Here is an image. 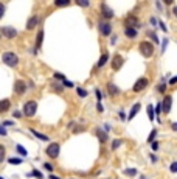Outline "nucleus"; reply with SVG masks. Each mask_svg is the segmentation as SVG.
<instances>
[{
	"label": "nucleus",
	"mask_w": 177,
	"mask_h": 179,
	"mask_svg": "<svg viewBox=\"0 0 177 179\" xmlns=\"http://www.w3.org/2000/svg\"><path fill=\"white\" fill-rule=\"evenodd\" d=\"M2 61H3L6 66H10V67H16L17 63H19V58H17V55H16V53H12V52H6V53H3Z\"/></svg>",
	"instance_id": "nucleus-1"
},
{
	"label": "nucleus",
	"mask_w": 177,
	"mask_h": 179,
	"mask_svg": "<svg viewBox=\"0 0 177 179\" xmlns=\"http://www.w3.org/2000/svg\"><path fill=\"white\" fill-rule=\"evenodd\" d=\"M140 52L145 58H151L154 55V45L148 41H143V42H140Z\"/></svg>",
	"instance_id": "nucleus-2"
},
{
	"label": "nucleus",
	"mask_w": 177,
	"mask_h": 179,
	"mask_svg": "<svg viewBox=\"0 0 177 179\" xmlns=\"http://www.w3.org/2000/svg\"><path fill=\"white\" fill-rule=\"evenodd\" d=\"M36 111H37V103H36L34 100L26 101L25 105H23V114H25L26 117H33V115L36 114Z\"/></svg>",
	"instance_id": "nucleus-3"
},
{
	"label": "nucleus",
	"mask_w": 177,
	"mask_h": 179,
	"mask_svg": "<svg viewBox=\"0 0 177 179\" xmlns=\"http://www.w3.org/2000/svg\"><path fill=\"white\" fill-rule=\"evenodd\" d=\"M59 143H50L48 147H47V150H45V153L48 154L51 159H56V157L59 156Z\"/></svg>",
	"instance_id": "nucleus-4"
},
{
	"label": "nucleus",
	"mask_w": 177,
	"mask_h": 179,
	"mask_svg": "<svg viewBox=\"0 0 177 179\" xmlns=\"http://www.w3.org/2000/svg\"><path fill=\"white\" fill-rule=\"evenodd\" d=\"M98 28H99V33L103 34V36H109V34L112 33V27H110V24H109V22H106V20L99 22Z\"/></svg>",
	"instance_id": "nucleus-5"
},
{
	"label": "nucleus",
	"mask_w": 177,
	"mask_h": 179,
	"mask_svg": "<svg viewBox=\"0 0 177 179\" xmlns=\"http://www.w3.org/2000/svg\"><path fill=\"white\" fill-rule=\"evenodd\" d=\"M2 34L5 38H8V39H12V38H16V28H12V27H2Z\"/></svg>",
	"instance_id": "nucleus-6"
},
{
	"label": "nucleus",
	"mask_w": 177,
	"mask_h": 179,
	"mask_svg": "<svg viewBox=\"0 0 177 179\" xmlns=\"http://www.w3.org/2000/svg\"><path fill=\"white\" fill-rule=\"evenodd\" d=\"M124 63V59L120 56V55H113V58H112V69L113 70H120L121 66H123Z\"/></svg>",
	"instance_id": "nucleus-7"
},
{
	"label": "nucleus",
	"mask_w": 177,
	"mask_h": 179,
	"mask_svg": "<svg viewBox=\"0 0 177 179\" xmlns=\"http://www.w3.org/2000/svg\"><path fill=\"white\" fill-rule=\"evenodd\" d=\"M148 84H149L148 78H140V80L134 84V91H135V92H141V91H143V89H145Z\"/></svg>",
	"instance_id": "nucleus-8"
},
{
	"label": "nucleus",
	"mask_w": 177,
	"mask_h": 179,
	"mask_svg": "<svg viewBox=\"0 0 177 179\" xmlns=\"http://www.w3.org/2000/svg\"><path fill=\"white\" fill-rule=\"evenodd\" d=\"M171 103H173V98L171 95H165V98H163L162 101V106H163V112L168 114L169 111H171Z\"/></svg>",
	"instance_id": "nucleus-9"
},
{
	"label": "nucleus",
	"mask_w": 177,
	"mask_h": 179,
	"mask_svg": "<svg viewBox=\"0 0 177 179\" xmlns=\"http://www.w3.org/2000/svg\"><path fill=\"white\" fill-rule=\"evenodd\" d=\"M14 91L17 95H23L25 91H26V84H25V81H16V84H14Z\"/></svg>",
	"instance_id": "nucleus-10"
},
{
	"label": "nucleus",
	"mask_w": 177,
	"mask_h": 179,
	"mask_svg": "<svg viewBox=\"0 0 177 179\" xmlns=\"http://www.w3.org/2000/svg\"><path fill=\"white\" fill-rule=\"evenodd\" d=\"M101 13H103V16L106 17V19H112L113 17V11L109 8V6L106 5V3H103L101 5Z\"/></svg>",
	"instance_id": "nucleus-11"
},
{
	"label": "nucleus",
	"mask_w": 177,
	"mask_h": 179,
	"mask_svg": "<svg viewBox=\"0 0 177 179\" xmlns=\"http://www.w3.org/2000/svg\"><path fill=\"white\" fill-rule=\"evenodd\" d=\"M107 92L110 94L112 97H115V95H118V92H120V91H118V87L115 86L113 83H109V84H107Z\"/></svg>",
	"instance_id": "nucleus-12"
},
{
	"label": "nucleus",
	"mask_w": 177,
	"mask_h": 179,
	"mask_svg": "<svg viewBox=\"0 0 177 179\" xmlns=\"http://www.w3.org/2000/svg\"><path fill=\"white\" fill-rule=\"evenodd\" d=\"M95 133H97V137L99 139V142H101V143L107 142V139H109V137H107V133H104V131H101V129H97Z\"/></svg>",
	"instance_id": "nucleus-13"
},
{
	"label": "nucleus",
	"mask_w": 177,
	"mask_h": 179,
	"mask_svg": "<svg viewBox=\"0 0 177 179\" xmlns=\"http://www.w3.org/2000/svg\"><path fill=\"white\" fill-rule=\"evenodd\" d=\"M37 24H39V19H37L36 16H34V17H31V19L28 20V24H26V30H33Z\"/></svg>",
	"instance_id": "nucleus-14"
},
{
	"label": "nucleus",
	"mask_w": 177,
	"mask_h": 179,
	"mask_svg": "<svg viewBox=\"0 0 177 179\" xmlns=\"http://www.w3.org/2000/svg\"><path fill=\"white\" fill-rule=\"evenodd\" d=\"M126 25H127V27H132V28H134L135 25H138V19L134 17V16H129V17L126 19Z\"/></svg>",
	"instance_id": "nucleus-15"
},
{
	"label": "nucleus",
	"mask_w": 177,
	"mask_h": 179,
	"mask_svg": "<svg viewBox=\"0 0 177 179\" xmlns=\"http://www.w3.org/2000/svg\"><path fill=\"white\" fill-rule=\"evenodd\" d=\"M124 33H126V36H127V38H131V39L137 36V30L132 28V27H127V28L124 30Z\"/></svg>",
	"instance_id": "nucleus-16"
},
{
	"label": "nucleus",
	"mask_w": 177,
	"mask_h": 179,
	"mask_svg": "<svg viewBox=\"0 0 177 179\" xmlns=\"http://www.w3.org/2000/svg\"><path fill=\"white\" fill-rule=\"evenodd\" d=\"M138 111H140V105L137 103V105H134V106H132V109H131V114H129V120H132L134 117L138 114Z\"/></svg>",
	"instance_id": "nucleus-17"
},
{
	"label": "nucleus",
	"mask_w": 177,
	"mask_h": 179,
	"mask_svg": "<svg viewBox=\"0 0 177 179\" xmlns=\"http://www.w3.org/2000/svg\"><path fill=\"white\" fill-rule=\"evenodd\" d=\"M42 41H44V31H39L37 38H36V49H40V47H42Z\"/></svg>",
	"instance_id": "nucleus-18"
},
{
	"label": "nucleus",
	"mask_w": 177,
	"mask_h": 179,
	"mask_svg": "<svg viewBox=\"0 0 177 179\" xmlns=\"http://www.w3.org/2000/svg\"><path fill=\"white\" fill-rule=\"evenodd\" d=\"M8 109H10V100H2V108H0L2 114H5Z\"/></svg>",
	"instance_id": "nucleus-19"
},
{
	"label": "nucleus",
	"mask_w": 177,
	"mask_h": 179,
	"mask_svg": "<svg viewBox=\"0 0 177 179\" xmlns=\"http://www.w3.org/2000/svg\"><path fill=\"white\" fill-rule=\"evenodd\" d=\"M107 59H109L107 53H103V55H101V58H99V61H98V67H103L107 63Z\"/></svg>",
	"instance_id": "nucleus-20"
},
{
	"label": "nucleus",
	"mask_w": 177,
	"mask_h": 179,
	"mask_svg": "<svg viewBox=\"0 0 177 179\" xmlns=\"http://www.w3.org/2000/svg\"><path fill=\"white\" fill-rule=\"evenodd\" d=\"M31 133H33V134H34V136L37 137V139H40V140H45V142H47V140H48V137H47V136H44V134H40V133H37V131H36V129H31Z\"/></svg>",
	"instance_id": "nucleus-21"
},
{
	"label": "nucleus",
	"mask_w": 177,
	"mask_h": 179,
	"mask_svg": "<svg viewBox=\"0 0 177 179\" xmlns=\"http://www.w3.org/2000/svg\"><path fill=\"white\" fill-rule=\"evenodd\" d=\"M79 6H83V8H87L88 5H90V0H75Z\"/></svg>",
	"instance_id": "nucleus-22"
},
{
	"label": "nucleus",
	"mask_w": 177,
	"mask_h": 179,
	"mask_svg": "<svg viewBox=\"0 0 177 179\" xmlns=\"http://www.w3.org/2000/svg\"><path fill=\"white\" fill-rule=\"evenodd\" d=\"M69 3H70V0H56V2H54L56 6H67Z\"/></svg>",
	"instance_id": "nucleus-23"
},
{
	"label": "nucleus",
	"mask_w": 177,
	"mask_h": 179,
	"mask_svg": "<svg viewBox=\"0 0 177 179\" xmlns=\"http://www.w3.org/2000/svg\"><path fill=\"white\" fill-rule=\"evenodd\" d=\"M16 150L19 151V154H22L23 157H26V154H28V153H26V150H25L22 145H17V147H16Z\"/></svg>",
	"instance_id": "nucleus-24"
},
{
	"label": "nucleus",
	"mask_w": 177,
	"mask_h": 179,
	"mask_svg": "<svg viewBox=\"0 0 177 179\" xmlns=\"http://www.w3.org/2000/svg\"><path fill=\"white\" fill-rule=\"evenodd\" d=\"M124 175L126 176H135L137 175V170L135 168H127V170H124Z\"/></svg>",
	"instance_id": "nucleus-25"
},
{
	"label": "nucleus",
	"mask_w": 177,
	"mask_h": 179,
	"mask_svg": "<svg viewBox=\"0 0 177 179\" xmlns=\"http://www.w3.org/2000/svg\"><path fill=\"white\" fill-rule=\"evenodd\" d=\"M154 112H155V109L152 106H148V115H149V120H154Z\"/></svg>",
	"instance_id": "nucleus-26"
},
{
	"label": "nucleus",
	"mask_w": 177,
	"mask_h": 179,
	"mask_svg": "<svg viewBox=\"0 0 177 179\" xmlns=\"http://www.w3.org/2000/svg\"><path fill=\"white\" fill-rule=\"evenodd\" d=\"M22 162H23V159H19V157H11L10 159V164H14V165H19Z\"/></svg>",
	"instance_id": "nucleus-27"
},
{
	"label": "nucleus",
	"mask_w": 177,
	"mask_h": 179,
	"mask_svg": "<svg viewBox=\"0 0 177 179\" xmlns=\"http://www.w3.org/2000/svg\"><path fill=\"white\" fill-rule=\"evenodd\" d=\"M5 161V147L0 145V162Z\"/></svg>",
	"instance_id": "nucleus-28"
},
{
	"label": "nucleus",
	"mask_w": 177,
	"mask_h": 179,
	"mask_svg": "<svg viewBox=\"0 0 177 179\" xmlns=\"http://www.w3.org/2000/svg\"><path fill=\"white\" fill-rule=\"evenodd\" d=\"M155 136H157V131H155V129H152V133L149 134V137H148V142H154Z\"/></svg>",
	"instance_id": "nucleus-29"
},
{
	"label": "nucleus",
	"mask_w": 177,
	"mask_h": 179,
	"mask_svg": "<svg viewBox=\"0 0 177 179\" xmlns=\"http://www.w3.org/2000/svg\"><path fill=\"white\" fill-rule=\"evenodd\" d=\"M76 92H78L79 97H83V98H84V97H87V92L84 91V89H81V87H78V89H76Z\"/></svg>",
	"instance_id": "nucleus-30"
},
{
	"label": "nucleus",
	"mask_w": 177,
	"mask_h": 179,
	"mask_svg": "<svg viewBox=\"0 0 177 179\" xmlns=\"http://www.w3.org/2000/svg\"><path fill=\"white\" fill-rule=\"evenodd\" d=\"M121 143H123L121 140H113V142H112V150H117V148L121 145Z\"/></svg>",
	"instance_id": "nucleus-31"
},
{
	"label": "nucleus",
	"mask_w": 177,
	"mask_h": 179,
	"mask_svg": "<svg viewBox=\"0 0 177 179\" xmlns=\"http://www.w3.org/2000/svg\"><path fill=\"white\" fill-rule=\"evenodd\" d=\"M33 176H36V178H39V179H42L44 176H42V173H39V171L37 170H33V173H31Z\"/></svg>",
	"instance_id": "nucleus-32"
},
{
	"label": "nucleus",
	"mask_w": 177,
	"mask_h": 179,
	"mask_svg": "<svg viewBox=\"0 0 177 179\" xmlns=\"http://www.w3.org/2000/svg\"><path fill=\"white\" fill-rule=\"evenodd\" d=\"M54 78H56V80H61V81L65 80V77H64V75H61V73H54Z\"/></svg>",
	"instance_id": "nucleus-33"
},
{
	"label": "nucleus",
	"mask_w": 177,
	"mask_h": 179,
	"mask_svg": "<svg viewBox=\"0 0 177 179\" xmlns=\"http://www.w3.org/2000/svg\"><path fill=\"white\" fill-rule=\"evenodd\" d=\"M157 89H159L160 92H165V91H166V84H165V83H162V84H160Z\"/></svg>",
	"instance_id": "nucleus-34"
},
{
	"label": "nucleus",
	"mask_w": 177,
	"mask_h": 179,
	"mask_svg": "<svg viewBox=\"0 0 177 179\" xmlns=\"http://www.w3.org/2000/svg\"><path fill=\"white\" fill-rule=\"evenodd\" d=\"M171 171H173V173H177V162L171 164Z\"/></svg>",
	"instance_id": "nucleus-35"
},
{
	"label": "nucleus",
	"mask_w": 177,
	"mask_h": 179,
	"mask_svg": "<svg viewBox=\"0 0 177 179\" xmlns=\"http://www.w3.org/2000/svg\"><path fill=\"white\" fill-rule=\"evenodd\" d=\"M151 148H152L154 151H157V150H159V143H157V142H151Z\"/></svg>",
	"instance_id": "nucleus-36"
},
{
	"label": "nucleus",
	"mask_w": 177,
	"mask_h": 179,
	"mask_svg": "<svg viewBox=\"0 0 177 179\" xmlns=\"http://www.w3.org/2000/svg\"><path fill=\"white\" fill-rule=\"evenodd\" d=\"M149 36H151V39L154 41V42H155V44H157V42H159V39H157V36H155V33H149Z\"/></svg>",
	"instance_id": "nucleus-37"
},
{
	"label": "nucleus",
	"mask_w": 177,
	"mask_h": 179,
	"mask_svg": "<svg viewBox=\"0 0 177 179\" xmlns=\"http://www.w3.org/2000/svg\"><path fill=\"white\" fill-rule=\"evenodd\" d=\"M95 94H97V98H98V101H99L101 98H103V97H101V91H99V89H95Z\"/></svg>",
	"instance_id": "nucleus-38"
},
{
	"label": "nucleus",
	"mask_w": 177,
	"mask_h": 179,
	"mask_svg": "<svg viewBox=\"0 0 177 179\" xmlns=\"http://www.w3.org/2000/svg\"><path fill=\"white\" fill-rule=\"evenodd\" d=\"M97 109H98V112H104V108L101 106V103L98 101V105H97Z\"/></svg>",
	"instance_id": "nucleus-39"
},
{
	"label": "nucleus",
	"mask_w": 177,
	"mask_h": 179,
	"mask_svg": "<svg viewBox=\"0 0 177 179\" xmlns=\"http://www.w3.org/2000/svg\"><path fill=\"white\" fill-rule=\"evenodd\" d=\"M44 167H45V170H48V171H53V165H51V164H45Z\"/></svg>",
	"instance_id": "nucleus-40"
},
{
	"label": "nucleus",
	"mask_w": 177,
	"mask_h": 179,
	"mask_svg": "<svg viewBox=\"0 0 177 179\" xmlns=\"http://www.w3.org/2000/svg\"><path fill=\"white\" fill-rule=\"evenodd\" d=\"M11 125H14V122H10V120L3 122V126H11Z\"/></svg>",
	"instance_id": "nucleus-41"
},
{
	"label": "nucleus",
	"mask_w": 177,
	"mask_h": 179,
	"mask_svg": "<svg viewBox=\"0 0 177 179\" xmlns=\"http://www.w3.org/2000/svg\"><path fill=\"white\" fill-rule=\"evenodd\" d=\"M62 83H64V84H65L67 87H72V86H73V83H70V81H67V80H64Z\"/></svg>",
	"instance_id": "nucleus-42"
},
{
	"label": "nucleus",
	"mask_w": 177,
	"mask_h": 179,
	"mask_svg": "<svg viewBox=\"0 0 177 179\" xmlns=\"http://www.w3.org/2000/svg\"><path fill=\"white\" fill-rule=\"evenodd\" d=\"M0 136H6V131H5V126L0 128Z\"/></svg>",
	"instance_id": "nucleus-43"
},
{
	"label": "nucleus",
	"mask_w": 177,
	"mask_h": 179,
	"mask_svg": "<svg viewBox=\"0 0 177 179\" xmlns=\"http://www.w3.org/2000/svg\"><path fill=\"white\" fill-rule=\"evenodd\" d=\"M176 83H177V77H174V78H171V81H169V84H176Z\"/></svg>",
	"instance_id": "nucleus-44"
},
{
	"label": "nucleus",
	"mask_w": 177,
	"mask_h": 179,
	"mask_svg": "<svg viewBox=\"0 0 177 179\" xmlns=\"http://www.w3.org/2000/svg\"><path fill=\"white\" fill-rule=\"evenodd\" d=\"M171 128H173L174 131H177V122H174V123H171Z\"/></svg>",
	"instance_id": "nucleus-45"
},
{
	"label": "nucleus",
	"mask_w": 177,
	"mask_h": 179,
	"mask_svg": "<svg viewBox=\"0 0 177 179\" xmlns=\"http://www.w3.org/2000/svg\"><path fill=\"white\" fill-rule=\"evenodd\" d=\"M79 131H84L83 126H79V128H75V133H79Z\"/></svg>",
	"instance_id": "nucleus-46"
},
{
	"label": "nucleus",
	"mask_w": 177,
	"mask_h": 179,
	"mask_svg": "<svg viewBox=\"0 0 177 179\" xmlns=\"http://www.w3.org/2000/svg\"><path fill=\"white\" fill-rule=\"evenodd\" d=\"M163 2H165L166 5H173V2H174V0H163Z\"/></svg>",
	"instance_id": "nucleus-47"
},
{
	"label": "nucleus",
	"mask_w": 177,
	"mask_h": 179,
	"mask_svg": "<svg viewBox=\"0 0 177 179\" xmlns=\"http://www.w3.org/2000/svg\"><path fill=\"white\" fill-rule=\"evenodd\" d=\"M160 27H162L163 31H166V27H165V24H163V22H160Z\"/></svg>",
	"instance_id": "nucleus-48"
},
{
	"label": "nucleus",
	"mask_w": 177,
	"mask_h": 179,
	"mask_svg": "<svg viewBox=\"0 0 177 179\" xmlns=\"http://www.w3.org/2000/svg\"><path fill=\"white\" fill-rule=\"evenodd\" d=\"M173 11H174V14H176V17H177V6H174V10H173Z\"/></svg>",
	"instance_id": "nucleus-49"
},
{
	"label": "nucleus",
	"mask_w": 177,
	"mask_h": 179,
	"mask_svg": "<svg viewBox=\"0 0 177 179\" xmlns=\"http://www.w3.org/2000/svg\"><path fill=\"white\" fill-rule=\"evenodd\" d=\"M50 179H59L58 176H53V175H50Z\"/></svg>",
	"instance_id": "nucleus-50"
},
{
	"label": "nucleus",
	"mask_w": 177,
	"mask_h": 179,
	"mask_svg": "<svg viewBox=\"0 0 177 179\" xmlns=\"http://www.w3.org/2000/svg\"><path fill=\"white\" fill-rule=\"evenodd\" d=\"M2 179H3V178H2Z\"/></svg>",
	"instance_id": "nucleus-51"
}]
</instances>
